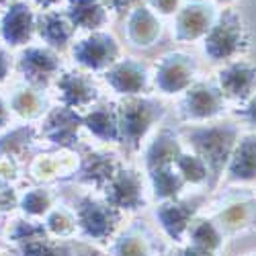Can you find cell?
Returning <instances> with one entry per match:
<instances>
[{"mask_svg": "<svg viewBox=\"0 0 256 256\" xmlns=\"http://www.w3.org/2000/svg\"><path fill=\"white\" fill-rule=\"evenodd\" d=\"M37 31V14L27 2L14 0L12 4H8L2 20H0V33L2 39L12 48L27 46L33 39Z\"/></svg>", "mask_w": 256, "mask_h": 256, "instance_id": "30bf717a", "label": "cell"}, {"mask_svg": "<svg viewBox=\"0 0 256 256\" xmlns=\"http://www.w3.org/2000/svg\"><path fill=\"white\" fill-rule=\"evenodd\" d=\"M119 162L115 160L113 154L106 152H88L86 156H82L80 170L78 174L84 182H88L96 188H104L113 180V176L119 172Z\"/></svg>", "mask_w": 256, "mask_h": 256, "instance_id": "ffe728a7", "label": "cell"}, {"mask_svg": "<svg viewBox=\"0 0 256 256\" xmlns=\"http://www.w3.org/2000/svg\"><path fill=\"white\" fill-rule=\"evenodd\" d=\"M82 115L70 106H58V109L50 111L44 127H41V134H44L50 142L58 144V146H72L78 140V130L82 127Z\"/></svg>", "mask_w": 256, "mask_h": 256, "instance_id": "5bb4252c", "label": "cell"}, {"mask_svg": "<svg viewBox=\"0 0 256 256\" xmlns=\"http://www.w3.org/2000/svg\"><path fill=\"white\" fill-rule=\"evenodd\" d=\"M18 68L31 86H46L52 78L58 76L62 64L60 56L52 48H27L18 58Z\"/></svg>", "mask_w": 256, "mask_h": 256, "instance_id": "9c48e42d", "label": "cell"}, {"mask_svg": "<svg viewBox=\"0 0 256 256\" xmlns=\"http://www.w3.org/2000/svg\"><path fill=\"white\" fill-rule=\"evenodd\" d=\"M150 176H152V186H154L156 197L166 199V201H172L184 186V178L180 176L176 166H164V168L150 170Z\"/></svg>", "mask_w": 256, "mask_h": 256, "instance_id": "d4e9b609", "label": "cell"}, {"mask_svg": "<svg viewBox=\"0 0 256 256\" xmlns=\"http://www.w3.org/2000/svg\"><path fill=\"white\" fill-rule=\"evenodd\" d=\"M220 12L211 0H190L174 14V39L180 44L205 39Z\"/></svg>", "mask_w": 256, "mask_h": 256, "instance_id": "8992f818", "label": "cell"}, {"mask_svg": "<svg viewBox=\"0 0 256 256\" xmlns=\"http://www.w3.org/2000/svg\"><path fill=\"white\" fill-rule=\"evenodd\" d=\"M8 117H10V111H8V106H6V102L0 98V130L2 127H6V123H8Z\"/></svg>", "mask_w": 256, "mask_h": 256, "instance_id": "e575fe53", "label": "cell"}, {"mask_svg": "<svg viewBox=\"0 0 256 256\" xmlns=\"http://www.w3.org/2000/svg\"><path fill=\"white\" fill-rule=\"evenodd\" d=\"M228 178L234 182L256 180V134L238 140L228 162Z\"/></svg>", "mask_w": 256, "mask_h": 256, "instance_id": "d6986e66", "label": "cell"}, {"mask_svg": "<svg viewBox=\"0 0 256 256\" xmlns=\"http://www.w3.org/2000/svg\"><path fill=\"white\" fill-rule=\"evenodd\" d=\"M125 31L136 48H152L162 35V23L150 6H138L127 16Z\"/></svg>", "mask_w": 256, "mask_h": 256, "instance_id": "2e32d148", "label": "cell"}, {"mask_svg": "<svg viewBox=\"0 0 256 256\" xmlns=\"http://www.w3.org/2000/svg\"><path fill=\"white\" fill-rule=\"evenodd\" d=\"M160 220H162V226L174 236V234L186 230L188 220H190V211L186 209L184 203L168 201L160 207Z\"/></svg>", "mask_w": 256, "mask_h": 256, "instance_id": "4316f807", "label": "cell"}, {"mask_svg": "<svg viewBox=\"0 0 256 256\" xmlns=\"http://www.w3.org/2000/svg\"><path fill=\"white\" fill-rule=\"evenodd\" d=\"M250 48V33L244 18L236 10H226L218 16L216 25L205 37V56L211 62H234L240 60Z\"/></svg>", "mask_w": 256, "mask_h": 256, "instance_id": "7a4b0ae2", "label": "cell"}, {"mask_svg": "<svg viewBox=\"0 0 256 256\" xmlns=\"http://www.w3.org/2000/svg\"><path fill=\"white\" fill-rule=\"evenodd\" d=\"M78 224L82 230H86L94 238L109 236L115 222H117V209L109 203H100L92 199H84L78 209Z\"/></svg>", "mask_w": 256, "mask_h": 256, "instance_id": "e0dca14e", "label": "cell"}, {"mask_svg": "<svg viewBox=\"0 0 256 256\" xmlns=\"http://www.w3.org/2000/svg\"><path fill=\"white\" fill-rule=\"evenodd\" d=\"M58 94L64 106L82 111V109H90L92 102L98 98V88L86 74L66 72L58 78Z\"/></svg>", "mask_w": 256, "mask_h": 256, "instance_id": "7c38bea8", "label": "cell"}, {"mask_svg": "<svg viewBox=\"0 0 256 256\" xmlns=\"http://www.w3.org/2000/svg\"><path fill=\"white\" fill-rule=\"evenodd\" d=\"M82 123L90 134H94L96 138H100L104 142H119L121 140L117 109H113L109 104L90 106V111L86 115H82Z\"/></svg>", "mask_w": 256, "mask_h": 256, "instance_id": "7402d4cb", "label": "cell"}, {"mask_svg": "<svg viewBox=\"0 0 256 256\" xmlns=\"http://www.w3.org/2000/svg\"><path fill=\"white\" fill-rule=\"evenodd\" d=\"M218 86L224 98L246 102L256 90V64L248 60L228 62L218 74Z\"/></svg>", "mask_w": 256, "mask_h": 256, "instance_id": "ba28073f", "label": "cell"}, {"mask_svg": "<svg viewBox=\"0 0 256 256\" xmlns=\"http://www.w3.org/2000/svg\"><path fill=\"white\" fill-rule=\"evenodd\" d=\"M37 33L44 44L52 50H64L76 35V27L70 20L68 12L46 10L37 14Z\"/></svg>", "mask_w": 256, "mask_h": 256, "instance_id": "9a60e30c", "label": "cell"}, {"mask_svg": "<svg viewBox=\"0 0 256 256\" xmlns=\"http://www.w3.org/2000/svg\"><path fill=\"white\" fill-rule=\"evenodd\" d=\"M100 2L113 12H125L134 0H100Z\"/></svg>", "mask_w": 256, "mask_h": 256, "instance_id": "d6a6232c", "label": "cell"}, {"mask_svg": "<svg viewBox=\"0 0 256 256\" xmlns=\"http://www.w3.org/2000/svg\"><path fill=\"white\" fill-rule=\"evenodd\" d=\"M72 56L78 66L92 72H102L111 70L121 60V46L111 33L94 31L76 41L72 48Z\"/></svg>", "mask_w": 256, "mask_h": 256, "instance_id": "277c9868", "label": "cell"}, {"mask_svg": "<svg viewBox=\"0 0 256 256\" xmlns=\"http://www.w3.org/2000/svg\"><path fill=\"white\" fill-rule=\"evenodd\" d=\"M224 109H226V98L220 86L209 82L193 84L180 102V113L186 121H207L218 117Z\"/></svg>", "mask_w": 256, "mask_h": 256, "instance_id": "52a82bcc", "label": "cell"}, {"mask_svg": "<svg viewBox=\"0 0 256 256\" xmlns=\"http://www.w3.org/2000/svg\"><path fill=\"white\" fill-rule=\"evenodd\" d=\"M29 172L37 180H58L70 176L72 172H78V156H74L70 150L41 154L31 162Z\"/></svg>", "mask_w": 256, "mask_h": 256, "instance_id": "ac0fdd59", "label": "cell"}, {"mask_svg": "<svg viewBox=\"0 0 256 256\" xmlns=\"http://www.w3.org/2000/svg\"><path fill=\"white\" fill-rule=\"evenodd\" d=\"M76 224H78V220L72 216L70 211H66V209H56L50 216V220H48V228L52 232L60 234V236H66V234H70L76 228Z\"/></svg>", "mask_w": 256, "mask_h": 256, "instance_id": "f1b7e54d", "label": "cell"}, {"mask_svg": "<svg viewBox=\"0 0 256 256\" xmlns=\"http://www.w3.org/2000/svg\"><path fill=\"white\" fill-rule=\"evenodd\" d=\"M8 72H10V56L6 54V50L0 48V82L6 80Z\"/></svg>", "mask_w": 256, "mask_h": 256, "instance_id": "836d02e7", "label": "cell"}, {"mask_svg": "<svg viewBox=\"0 0 256 256\" xmlns=\"http://www.w3.org/2000/svg\"><path fill=\"white\" fill-rule=\"evenodd\" d=\"M150 8L156 14H176L180 8V0H150Z\"/></svg>", "mask_w": 256, "mask_h": 256, "instance_id": "f546056e", "label": "cell"}, {"mask_svg": "<svg viewBox=\"0 0 256 256\" xmlns=\"http://www.w3.org/2000/svg\"><path fill=\"white\" fill-rule=\"evenodd\" d=\"M182 150H180V142L174 138V134L170 132H160L154 142L150 144L146 152V164L148 170H156V168H164V166H174L176 160L180 158Z\"/></svg>", "mask_w": 256, "mask_h": 256, "instance_id": "603a6c76", "label": "cell"}, {"mask_svg": "<svg viewBox=\"0 0 256 256\" xmlns=\"http://www.w3.org/2000/svg\"><path fill=\"white\" fill-rule=\"evenodd\" d=\"M10 109L23 119H37L46 113L48 100H46L44 90L29 84V86L14 90V94L10 98Z\"/></svg>", "mask_w": 256, "mask_h": 256, "instance_id": "cb8c5ba5", "label": "cell"}, {"mask_svg": "<svg viewBox=\"0 0 256 256\" xmlns=\"http://www.w3.org/2000/svg\"><path fill=\"white\" fill-rule=\"evenodd\" d=\"M252 6H254V12H256V0H254V2H252Z\"/></svg>", "mask_w": 256, "mask_h": 256, "instance_id": "f35d334b", "label": "cell"}, {"mask_svg": "<svg viewBox=\"0 0 256 256\" xmlns=\"http://www.w3.org/2000/svg\"><path fill=\"white\" fill-rule=\"evenodd\" d=\"M211 2H218V4H234V2H238V0H211Z\"/></svg>", "mask_w": 256, "mask_h": 256, "instance_id": "8d00e7d4", "label": "cell"}, {"mask_svg": "<svg viewBox=\"0 0 256 256\" xmlns=\"http://www.w3.org/2000/svg\"><path fill=\"white\" fill-rule=\"evenodd\" d=\"M106 84L123 96H138L148 88V70L134 58H121L111 70H106Z\"/></svg>", "mask_w": 256, "mask_h": 256, "instance_id": "8fae6325", "label": "cell"}, {"mask_svg": "<svg viewBox=\"0 0 256 256\" xmlns=\"http://www.w3.org/2000/svg\"><path fill=\"white\" fill-rule=\"evenodd\" d=\"M195 74H197V64L193 56L184 52H170L164 54L156 64L154 84L164 94L186 92L193 86Z\"/></svg>", "mask_w": 256, "mask_h": 256, "instance_id": "5b68a950", "label": "cell"}, {"mask_svg": "<svg viewBox=\"0 0 256 256\" xmlns=\"http://www.w3.org/2000/svg\"><path fill=\"white\" fill-rule=\"evenodd\" d=\"M174 166H176V170L180 172V176L184 178V182H193V184L205 182L207 176L211 174L207 162L201 156H197L195 152L193 154H180V158L176 160Z\"/></svg>", "mask_w": 256, "mask_h": 256, "instance_id": "484cf974", "label": "cell"}, {"mask_svg": "<svg viewBox=\"0 0 256 256\" xmlns=\"http://www.w3.org/2000/svg\"><path fill=\"white\" fill-rule=\"evenodd\" d=\"M242 115H244V119H246L252 127H256V92L246 100L244 109H242Z\"/></svg>", "mask_w": 256, "mask_h": 256, "instance_id": "1f68e13d", "label": "cell"}, {"mask_svg": "<svg viewBox=\"0 0 256 256\" xmlns=\"http://www.w3.org/2000/svg\"><path fill=\"white\" fill-rule=\"evenodd\" d=\"M33 2H35V4H39L41 8H46V10H52L56 4H60V2H62V0H33Z\"/></svg>", "mask_w": 256, "mask_h": 256, "instance_id": "d590c367", "label": "cell"}, {"mask_svg": "<svg viewBox=\"0 0 256 256\" xmlns=\"http://www.w3.org/2000/svg\"><path fill=\"white\" fill-rule=\"evenodd\" d=\"M162 106L150 98L140 96H127L123 102L117 104V119H119V132L121 140L138 148L146 134L152 130L154 123L162 117Z\"/></svg>", "mask_w": 256, "mask_h": 256, "instance_id": "3957f363", "label": "cell"}, {"mask_svg": "<svg viewBox=\"0 0 256 256\" xmlns=\"http://www.w3.org/2000/svg\"><path fill=\"white\" fill-rule=\"evenodd\" d=\"M184 136L193 152L207 162L213 180H218L238 144V130L234 125L190 127L184 132Z\"/></svg>", "mask_w": 256, "mask_h": 256, "instance_id": "6da1fadb", "label": "cell"}, {"mask_svg": "<svg viewBox=\"0 0 256 256\" xmlns=\"http://www.w3.org/2000/svg\"><path fill=\"white\" fill-rule=\"evenodd\" d=\"M54 203V197L50 190L46 188H31L25 193V197L20 199V207L25 209V213L29 216H41V213H46Z\"/></svg>", "mask_w": 256, "mask_h": 256, "instance_id": "83f0119b", "label": "cell"}, {"mask_svg": "<svg viewBox=\"0 0 256 256\" xmlns=\"http://www.w3.org/2000/svg\"><path fill=\"white\" fill-rule=\"evenodd\" d=\"M8 2L12 4V0H0V6H2V4H8Z\"/></svg>", "mask_w": 256, "mask_h": 256, "instance_id": "74e56055", "label": "cell"}, {"mask_svg": "<svg viewBox=\"0 0 256 256\" xmlns=\"http://www.w3.org/2000/svg\"><path fill=\"white\" fill-rule=\"evenodd\" d=\"M68 16L76 29L100 31L109 20V8L100 0H68Z\"/></svg>", "mask_w": 256, "mask_h": 256, "instance_id": "44dd1931", "label": "cell"}, {"mask_svg": "<svg viewBox=\"0 0 256 256\" xmlns=\"http://www.w3.org/2000/svg\"><path fill=\"white\" fill-rule=\"evenodd\" d=\"M16 205V195L10 182H0V209H12Z\"/></svg>", "mask_w": 256, "mask_h": 256, "instance_id": "4dcf8cb0", "label": "cell"}, {"mask_svg": "<svg viewBox=\"0 0 256 256\" xmlns=\"http://www.w3.org/2000/svg\"><path fill=\"white\" fill-rule=\"evenodd\" d=\"M106 203L115 209H138L144 203V182L136 170L119 168L113 180L104 186Z\"/></svg>", "mask_w": 256, "mask_h": 256, "instance_id": "4fadbf2b", "label": "cell"}]
</instances>
